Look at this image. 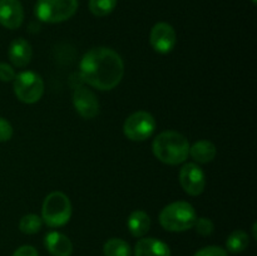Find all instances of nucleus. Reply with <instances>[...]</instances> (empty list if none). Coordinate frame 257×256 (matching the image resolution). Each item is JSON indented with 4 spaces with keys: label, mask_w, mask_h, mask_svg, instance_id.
<instances>
[{
    "label": "nucleus",
    "mask_w": 257,
    "mask_h": 256,
    "mask_svg": "<svg viewBox=\"0 0 257 256\" xmlns=\"http://www.w3.org/2000/svg\"><path fill=\"white\" fill-rule=\"evenodd\" d=\"M193 256H227V251L220 246H207L198 250Z\"/></svg>",
    "instance_id": "4be33fe9"
},
{
    "label": "nucleus",
    "mask_w": 257,
    "mask_h": 256,
    "mask_svg": "<svg viewBox=\"0 0 257 256\" xmlns=\"http://www.w3.org/2000/svg\"><path fill=\"white\" fill-rule=\"evenodd\" d=\"M72 217V203L67 195L59 191L49 193L42 207V220L50 227H60Z\"/></svg>",
    "instance_id": "20e7f679"
},
{
    "label": "nucleus",
    "mask_w": 257,
    "mask_h": 256,
    "mask_svg": "<svg viewBox=\"0 0 257 256\" xmlns=\"http://www.w3.org/2000/svg\"><path fill=\"white\" fill-rule=\"evenodd\" d=\"M197 213L193 206L186 201H177L166 206L160 213V223L171 232H182L195 226Z\"/></svg>",
    "instance_id": "7ed1b4c3"
},
{
    "label": "nucleus",
    "mask_w": 257,
    "mask_h": 256,
    "mask_svg": "<svg viewBox=\"0 0 257 256\" xmlns=\"http://www.w3.org/2000/svg\"><path fill=\"white\" fill-rule=\"evenodd\" d=\"M156 131V119L151 113L138 110L125 119L123 124L124 136L131 141L141 142L150 138Z\"/></svg>",
    "instance_id": "0eeeda50"
},
{
    "label": "nucleus",
    "mask_w": 257,
    "mask_h": 256,
    "mask_svg": "<svg viewBox=\"0 0 257 256\" xmlns=\"http://www.w3.org/2000/svg\"><path fill=\"white\" fill-rule=\"evenodd\" d=\"M14 93L18 99L27 104L37 103L44 93V82L35 72H23L15 75Z\"/></svg>",
    "instance_id": "423d86ee"
},
{
    "label": "nucleus",
    "mask_w": 257,
    "mask_h": 256,
    "mask_svg": "<svg viewBox=\"0 0 257 256\" xmlns=\"http://www.w3.org/2000/svg\"><path fill=\"white\" fill-rule=\"evenodd\" d=\"M128 230L135 237H142L150 231L151 218L145 211H133L127 220Z\"/></svg>",
    "instance_id": "2eb2a0df"
},
{
    "label": "nucleus",
    "mask_w": 257,
    "mask_h": 256,
    "mask_svg": "<svg viewBox=\"0 0 257 256\" xmlns=\"http://www.w3.org/2000/svg\"><path fill=\"white\" fill-rule=\"evenodd\" d=\"M24 20V9L19 0H0V25L18 29Z\"/></svg>",
    "instance_id": "9b49d317"
},
{
    "label": "nucleus",
    "mask_w": 257,
    "mask_h": 256,
    "mask_svg": "<svg viewBox=\"0 0 257 256\" xmlns=\"http://www.w3.org/2000/svg\"><path fill=\"white\" fill-rule=\"evenodd\" d=\"M216 153H217L216 146L211 141L202 140L193 143L192 146H190V152H188V155L192 156V158L196 162L208 163L211 161H213V158L216 157Z\"/></svg>",
    "instance_id": "dca6fc26"
},
{
    "label": "nucleus",
    "mask_w": 257,
    "mask_h": 256,
    "mask_svg": "<svg viewBox=\"0 0 257 256\" xmlns=\"http://www.w3.org/2000/svg\"><path fill=\"white\" fill-rule=\"evenodd\" d=\"M43 226L42 217L34 213H29V215L23 216L22 220L19 222V228L23 233L27 235H33V233L39 232L40 228Z\"/></svg>",
    "instance_id": "6ab92c4d"
},
{
    "label": "nucleus",
    "mask_w": 257,
    "mask_h": 256,
    "mask_svg": "<svg viewBox=\"0 0 257 256\" xmlns=\"http://www.w3.org/2000/svg\"><path fill=\"white\" fill-rule=\"evenodd\" d=\"M252 3H253V4H256V0H252Z\"/></svg>",
    "instance_id": "a878e982"
},
{
    "label": "nucleus",
    "mask_w": 257,
    "mask_h": 256,
    "mask_svg": "<svg viewBox=\"0 0 257 256\" xmlns=\"http://www.w3.org/2000/svg\"><path fill=\"white\" fill-rule=\"evenodd\" d=\"M117 7V0H89V10L95 17H107Z\"/></svg>",
    "instance_id": "aec40b11"
},
{
    "label": "nucleus",
    "mask_w": 257,
    "mask_h": 256,
    "mask_svg": "<svg viewBox=\"0 0 257 256\" xmlns=\"http://www.w3.org/2000/svg\"><path fill=\"white\" fill-rule=\"evenodd\" d=\"M153 155L166 165L176 166L185 162L190 152L187 138L176 131H165L152 143Z\"/></svg>",
    "instance_id": "f03ea898"
},
{
    "label": "nucleus",
    "mask_w": 257,
    "mask_h": 256,
    "mask_svg": "<svg viewBox=\"0 0 257 256\" xmlns=\"http://www.w3.org/2000/svg\"><path fill=\"white\" fill-rule=\"evenodd\" d=\"M193 227H195L196 231L202 236L212 235L213 230H215V225H213L212 221L207 217H197Z\"/></svg>",
    "instance_id": "412c9836"
},
{
    "label": "nucleus",
    "mask_w": 257,
    "mask_h": 256,
    "mask_svg": "<svg viewBox=\"0 0 257 256\" xmlns=\"http://www.w3.org/2000/svg\"><path fill=\"white\" fill-rule=\"evenodd\" d=\"M180 183L188 195H201L206 187L205 172L196 163H186L180 171Z\"/></svg>",
    "instance_id": "6e6552de"
},
{
    "label": "nucleus",
    "mask_w": 257,
    "mask_h": 256,
    "mask_svg": "<svg viewBox=\"0 0 257 256\" xmlns=\"http://www.w3.org/2000/svg\"><path fill=\"white\" fill-rule=\"evenodd\" d=\"M104 256H131V246L122 238H109L103 246Z\"/></svg>",
    "instance_id": "a211bd4d"
},
{
    "label": "nucleus",
    "mask_w": 257,
    "mask_h": 256,
    "mask_svg": "<svg viewBox=\"0 0 257 256\" xmlns=\"http://www.w3.org/2000/svg\"><path fill=\"white\" fill-rule=\"evenodd\" d=\"M80 78L83 82L99 90L117 87L124 75L122 58L110 48H93L80 60Z\"/></svg>",
    "instance_id": "f257e3e1"
},
{
    "label": "nucleus",
    "mask_w": 257,
    "mask_h": 256,
    "mask_svg": "<svg viewBox=\"0 0 257 256\" xmlns=\"http://www.w3.org/2000/svg\"><path fill=\"white\" fill-rule=\"evenodd\" d=\"M13 137V127L5 118L0 117V142H8Z\"/></svg>",
    "instance_id": "5701e85b"
},
{
    "label": "nucleus",
    "mask_w": 257,
    "mask_h": 256,
    "mask_svg": "<svg viewBox=\"0 0 257 256\" xmlns=\"http://www.w3.org/2000/svg\"><path fill=\"white\" fill-rule=\"evenodd\" d=\"M150 42L153 49L161 54H167L175 48L177 37L172 25L168 23H157L151 30Z\"/></svg>",
    "instance_id": "1a4fd4ad"
},
{
    "label": "nucleus",
    "mask_w": 257,
    "mask_h": 256,
    "mask_svg": "<svg viewBox=\"0 0 257 256\" xmlns=\"http://www.w3.org/2000/svg\"><path fill=\"white\" fill-rule=\"evenodd\" d=\"M248 243H250V237L247 233L242 230H236L226 240V247L230 252L238 253L246 250Z\"/></svg>",
    "instance_id": "f3484780"
},
{
    "label": "nucleus",
    "mask_w": 257,
    "mask_h": 256,
    "mask_svg": "<svg viewBox=\"0 0 257 256\" xmlns=\"http://www.w3.org/2000/svg\"><path fill=\"white\" fill-rule=\"evenodd\" d=\"M44 243L47 250L53 256H70L73 252V243L69 237L57 231L47 233Z\"/></svg>",
    "instance_id": "ddd939ff"
},
{
    "label": "nucleus",
    "mask_w": 257,
    "mask_h": 256,
    "mask_svg": "<svg viewBox=\"0 0 257 256\" xmlns=\"http://www.w3.org/2000/svg\"><path fill=\"white\" fill-rule=\"evenodd\" d=\"M78 5V0H38L34 12L40 22L55 24L70 19Z\"/></svg>",
    "instance_id": "39448f33"
},
{
    "label": "nucleus",
    "mask_w": 257,
    "mask_h": 256,
    "mask_svg": "<svg viewBox=\"0 0 257 256\" xmlns=\"http://www.w3.org/2000/svg\"><path fill=\"white\" fill-rule=\"evenodd\" d=\"M13 256H39L38 255L37 248L33 247L30 245H24L20 246L18 250H15V252L13 253Z\"/></svg>",
    "instance_id": "393cba45"
},
{
    "label": "nucleus",
    "mask_w": 257,
    "mask_h": 256,
    "mask_svg": "<svg viewBox=\"0 0 257 256\" xmlns=\"http://www.w3.org/2000/svg\"><path fill=\"white\" fill-rule=\"evenodd\" d=\"M135 256H171L168 245L155 237L141 238L135 247Z\"/></svg>",
    "instance_id": "4468645a"
},
{
    "label": "nucleus",
    "mask_w": 257,
    "mask_h": 256,
    "mask_svg": "<svg viewBox=\"0 0 257 256\" xmlns=\"http://www.w3.org/2000/svg\"><path fill=\"white\" fill-rule=\"evenodd\" d=\"M15 70L12 65L7 63H0V80L2 82H12L15 78Z\"/></svg>",
    "instance_id": "b1692460"
},
{
    "label": "nucleus",
    "mask_w": 257,
    "mask_h": 256,
    "mask_svg": "<svg viewBox=\"0 0 257 256\" xmlns=\"http://www.w3.org/2000/svg\"><path fill=\"white\" fill-rule=\"evenodd\" d=\"M73 104L75 110L85 119H93L99 114V102L90 89L77 87L73 92Z\"/></svg>",
    "instance_id": "9d476101"
},
{
    "label": "nucleus",
    "mask_w": 257,
    "mask_h": 256,
    "mask_svg": "<svg viewBox=\"0 0 257 256\" xmlns=\"http://www.w3.org/2000/svg\"><path fill=\"white\" fill-rule=\"evenodd\" d=\"M8 57L14 67H27L33 58V48L28 40L17 38L13 40L8 49Z\"/></svg>",
    "instance_id": "f8f14e48"
}]
</instances>
